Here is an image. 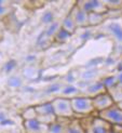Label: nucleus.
Returning <instances> with one entry per match:
<instances>
[{
	"mask_svg": "<svg viewBox=\"0 0 122 133\" xmlns=\"http://www.w3.org/2000/svg\"><path fill=\"white\" fill-rule=\"evenodd\" d=\"M71 107L74 112V116H93L95 112L93 106V101L91 96H77V97H71L70 98Z\"/></svg>",
	"mask_w": 122,
	"mask_h": 133,
	"instance_id": "nucleus-1",
	"label": "nucleus"
},
{
	"mask_svg": "<svg viewBox=\"0 0 122 133\" xmlns=\"http://www.w3.org/2000/svg\"><path fill=\"white\" fill-rule=\"evenodd\" d=\"M51 105L53 108V112L56 116V118L72 119L74 117V112L71 107L70 98L56 97L53 101H51Z\"/></svg>",
	"mask_w": 122,
	"mask_h": 133,
	"instance_id": "nucleus-2",
	"label": "nucleus"
},
{
	"mask_svg": "<svg viewBox=\"0 0 122 133\" xmlns=\"http://www.w3.org/2000/svg\"><path fill=\"white\" fill-rule=\"evenodd\" d=\"M86 127H82L85 133H112V125L99 117L87 116Z\"/></svg>",
	"mask_w": 122,
	"mask_h": 133,
	"instance_id": "nucleus-3",
	"label": "nucleus"
},
{
	"mask_svg": "<svg viewBox=\"0 0 122 133\" xmlns=\"http://www.w3.org/2000/svg\"><path fill=\"white\" fill-rule=\"evenodd\" d=\"M35 110H36V114H37V120L43 124L50 125L53 122H55V120L57 119L56 116L54 115V112H53L51 102L36 105Z\"/></svg>",
	"mask_w": 122,
	"mask_h": 133,
	"instance_id": "nucleus-4",
	"label": "nucleus"
},
{
	"mask_svg": "<svg viewBox=\"0 0 122 133\" xmlns=\"http://www.w3.org/2000/svg\"><path fill=\"white\" fill-rule=\"evenodd\" d=\"M97 117L107 121L111 125H121L122 124V109L114 104L110 108L97 112Z\"/></svg>",
	"mask_w": 122,
	"mask_h": 133,
	"instance_id": "nucleus-5",
	"label": "nucleus"
},
{
	"mask_svg": "<svg viewBox=\"0 0 122 133\" xmlns=\"http://www.w3.org/2000/svg\"><path fill=\"white\" fill-rule=\"evenodd\" d=\"M79 9L83 12L91 14V13H98V14H106L108 12L107 8L104 5L103 1L97 0H89V1H78L74 3Z\"/></svg>",
	"mask_w": 122,
	"mask_h": 133,
	"instance_id": "nucleus-6",
	"label": "nucleus"
},
{
	"mask_svg": "<svg viewBox=\"0 0 122 133\" xmlns=\"http://www.w3.org/2000/svg\"><path fill=\"white\" fill-rule=\"evenodd\" d=\"M92 101H93L94 109H95L96 112L106 110L114 105L113 99L108 92H101L95 96H92Z\"/></svg>",
	"mask_w": 122,
	"mask_h": 133,
	"instance_id": "nucleus-7",
	"label": "nucleus"
},
{
	"mask_svg": "<svg viewBox=\"0 0 122 133\" xmlns=\"http://www.w3.org/2000/svg\"><path fill=\"white\" fill-rule=\"evenodd\" d=\"M68 14L73 19L77 28L78 27H87V26H89V14L83 12L81 9H79L76 4L71 8Z\"/></svg>",
	"mask_w": 122,
	"mask_h": 133,
	"instance_id": "nucleus-8",
	"label": "nucleus"
},
{
	"mask_svg": "<svg viewBox=\"0 0 122 133\" xmlns=\"http://www.w3.org/2000/svg\"><path fill=\"white\" fill-rule=\"evenodd\" d=\"M24 128L26 133H46L49 125L39 122L37 119L35 120H26L24 121Z\"/></svg>",
	"mask_w": 122,
	"mask_h": 133,
	"instance_id": "nucleus-9",
	"label": "nucleus"
},
{
	"mask_svg": "<svg viewBox=\"0 0 122 133\" xmlns=\"http://www.w3.org/2000/svg\"><path fill=\"white\" fill-rule=\"evenodd\" d=\"M71 119H65V118H57L55 122L49 125L48 132L46 133H66V128L68 125Z\"/></svg>",
	"mask_w": 122,
	"mask_h": 133,
	"instance_id": "nucleus-10",
	"label": "nucleus"
},
{
	"mask_svg": "<svg viewBox=\"0 0 122 133\" xmlns=\"http://www.w3.org/2000/svg\"><path fill=\"white\" fill-rule=\"evenodd\" d=\"M66 133H85L83 127L81 125L80 119L72 118L66 128Z\"/></svg>",
	"mask_w": 122,
	"mask_h": 133,
	"instance_id": "nucleus-11",
	"label": "nucleus"
},
{
	"mask_svg": "<svg viewBox=\"0 0 122 133\" xmlns=\"http://www.w3.org/2000/svg\"><path fill=\"white\" fill-rule=\"evenodd\" d=\"M13 11V3L11 1H4L0 0V21L8 17Z\"/></svg>",
	"mask_w": 122,
	"mask_h": 133,
	"instance_id": "nucleus-12",
	"label": "nucleus"
},
{
	"mask_svg": "<svg viewBox=\"0 0 122 133\" xmlns=\"http://www.w3.org/2000/svg\"><path fill=\"white\" fill-rule=\"evenodd\" d=\"M60 28L63 30H65L66 32H68L69 35H72L77 29V26L74 24L73 19L71 18V16L69 14H67V16L64 18V21L62 22V25H60Z\"/></svg>",
	"mask_w": 122,
	"mask_h": 133,
	"instance_id": "nucleus-13",
	"label": "nucleus"
},
{
	"mask_svg": "<svg viewBox=\"0 0 122 133\" xmlns=\"http://www.w3.org/2000/svg\"><path fill=\"white\" fill-rule=\"evenodd\" d=\"M105 14H98V13H91L89 14V26H96L104 22Z\"/></svg>",
	"mask_w": 122,
	"mask_h": 133,
	"instance_id": "nucleus-14",
	"label": "nucleus"
},
{
	"mask_svg": "<svg viewBox=\"0 0 122 133\" xmlns=\"http://www.w3.org/2000/svg\"><path fill=\"white\" fill-rule=\"evenodd\" d=\"M22 118L23 120H35L37 119V114H36V110H35V106H31V107H28L27 109H25L22 114Z\"/></svg>",
	"mask_w": 122,
	"mask_h": 133,
	"instance_id": "nucleus-15",
	"label": "nucleus"
},
{
	"mask_svg": "<svg viewBox=\"0 0 122 133\" xmlns=\"http://www.w3.org/2000/svg\"><path fill=\"white\" fill-rule=\"evenodd\" d=\"M107 27H110V32L113 34L114 38L122 41V27L120 25H118L117 23H111L109 26H107Z\"/></svg>",
	"mask_w": 122,
	"mask_h": 133,
	"instance_id": "nucleus-16",
	"label": "nucleus"
},
{
	"mask_svg": "<svg viewBox=\"0 0 122 133\" xmlns=\"http://www.w3.org/2000/svg\"><path fill=\"white\" fill-rule=\"evenodd\" d=\"M107 92L109 93V95L112 97L114 104H117L119 102H122V88H116V87H113L112 88V91L108 90Z\"/></svg>",
	"mask_w": 122,
	"mask_h": 133,
	"instance_id": "nucleus-17",
	"label": "nucleus"
},
{
	"mask_svg": "<svg viewBox=\"0 0 122 133\" xmlns=\"http://www.w3.org/2000/svg\"><path fill=\"white\" fill-rule=\"evenodd\" d=\"M103 3L108 11L118 10L122 8V1H120V0H106V1H103Z\"/></svg>",
	"mask_w": 122,
	"mask_h": 133,
	"instance_id": "nucleus-18",
	"label": "nucleus"
},
{
	"mask_svg": "<svg viewBox=\"0 0 122 133\" xmlns=\"http://www.w3.org/2000/svg\"><path fill=\"white\" fill-rule=\"evenodd\" d=\"M70 36L71 35H69L68 32H66L62 28H59V30L56 32V35H55V39H56V41H58V42H66L69 39Z\"/></svg>",
	"mask_w": 122,
	"mask_h": 133,
	"instance_id": "nucleus-19",
	"label": "nucleus"
},
{
	"mask_svg": "<svg viewBox=\"0 0 122 133\" xmlns=\"http://www.w3.org/2000/svg\"><path fill=\"white\" fill-rule=\"evenodd\" d=\"M112 133H122V124L121 125H112Z\"/></svg>",
	"mask_w": 122,
	"mask_h": 133,
	"instance_id": "nucleus-20",
	"label": "nucleus"
},
{
	"mask_svg": "<svg viewBox=\"0 0 122 133\" xmlns=\"http://www.w3.org/2000/svg\"><path fill=\"white\" fill-rule=\"evenodd\" d=\"M116 105H117V106H118V107H119V108H120V109H122V102H119V103H117V104H116Z\"/></svg>",
	"mask_w": 122,
	"mask_h": 133,
	"instance_id": "nucleus-21",
	"label": "nucleus"
}]
</instances>
